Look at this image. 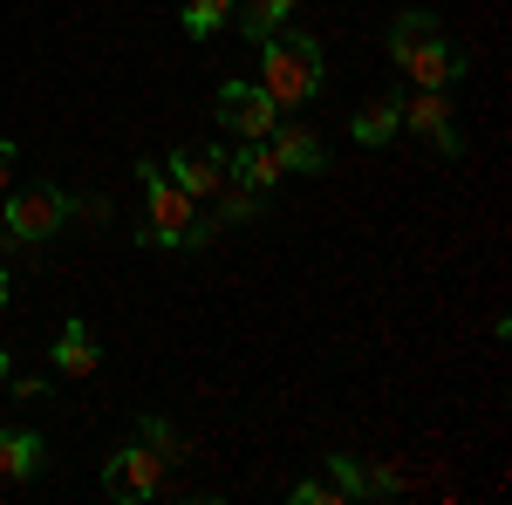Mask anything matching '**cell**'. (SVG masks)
Masks as SVG:
<instances>
[{"label": "cell", "instance_id": "cell-1", "mask_svg": "<svg viewBox=\"0 0 512 505\" xmlns=\"http://www.w3.org/2000/svg\"><path fill=\"white\" fill-rule=\"evenodd\" d=\"M137 185H144V219H151V246H212L219 219H198V198L164 178L158 157H137Z\"/></svg>", "mask_w": 512, "mask_h": 505}, {"label": "cell", "instance_id": "cell-2", "mask_svg": "<svg viewBox=\"0 0 512 505\" xmlns=\"http://www.w3.org/2000/svg\"><path fill=\"white\" fill-rule=\"evenodd\" d=\"M321 41L315 35H287V28H274V35L260 41V89L274 96L280 110H308L321 96Z\"/></svg>", "mask_w": 512, "mask_h": 505}, {"label": "cell", "instance_id": "cell-3", "mask_svg": "<svg viewBox=\"0 0 512 505\" xmlns=\"http://www.w3.org/2000/svg\"><path fill=\"white\" fill-rule=\"evenodd\" d=\"M0 226L14 246H41L69 226V192L62 185H7V205H0Z\"/></svg>", "mask_w": 512, "mask_h": 505}, {"label": "cell", "instance_id": "cell-4", "mask_svg": "<svg viewBox=\"0 0 512 505\" xmlns=\"http://www.w3.org/2000/svg\"><path fill=\"white\" fill-rule=\"evenodd\" d=\"M164 471H171V465H164L158 451L130 437V444H117V451L103 458V492H110V499H123V505H144L164 485Z\"/></svg>", "mask_w": 512, "mask_h": 505}, {"label": "cell", "instance_id": "cell-5", "mask_svg": "<svg viewBox=\"0 0 512 505\" xmlns=\"http://www.w3.org/2000/svg\"><path fill=\"white\" fill-rule=\"evenodd\" d=\"M212 117L239 130V137H267L280 123V103L260 89V82H219V96H212Z\"/></svg>", "mask_w": 512, "mask_h": 505}, {"label": "cell", "instance_id": "cell-6", "mask_svg": "<svg viewBox=\"0 0 512 505\" xmlns=\"http://www.w3.org/2000/svg\"><path fill=\"white\" fill-rule=\"evenodd\" d=\"M403 130L431 137L444 157H465V130L451 117V96H444V89H410V96H403Z\"/></svg>", "mask_w": 512, "mask_h": 505}, {"label": "cell", "instance_id": "cell-7", "mask_svg": "<svg viewBox=\"0 0 512 505\" xmlns=\"http://www.w3.org/2000/svg\"><path fill=\"white\" fill-rule=\"evenodd\" d=\"M396 69L417 82V89H451V82L465 76L472 62H465V48H458L451 35H437V41H424V48H410V55L396 62Z\"/></svg>", "mask_w": 512, "mask_h": 505}, {"label": "cell", "instance_id": "cell-8", "mask_svg": "<svg viewBox=\"0 0 512 505\" xmlns=\"http://www.w3.org/2000/svg\"><path fill=\"white\" fill-rule=\"evenodd\" d=\"M164 178L171 185H185L192 198H212L226 185V151H205V144H178V151L164 157Z\"/></svg>", "mask_w": 512, "mask_h": 505}, {"label": "cell", "instance_id": "cell-9", "mask_svg": "<svg viewBox=\"0 0 512 505\" xmlns=\"http://www.w3.org/2000/svg\"><path fill=\"white\" fill-rule=\"evenodd\" d=\"M226 178H233V185H246V192H274L280 178H287V171H280V157H274V144H267V137H239V151L226 157Z\"/></svg>", "mask_w": 512, "mask_h": 505}, {"label": "cell", "instance_id": "cell-10", "mask_svg": "<svg viewBox=\"0 0 512 505\" xmlns=\"http://www.w3.org/2000/svg\"><path fill=\"white\" fill-rule=\"evenodd\" d=\"M396 130H403V96H396V89L369 96V103L349 117V137L362 144V151H383V144H396Z\"/></svg>", "mask_w": 512, "mask_h": 505}, {"label": "cell", "instance_id": "cell-11", "mask_svg": "<svg viewBox=\"0 0 512 505\" xmlns=\"http://www.w3.org/2000/svg\"><path fill=\"white\" fill-rule=\"evenodd\" d=\"M267 144H274V157H280V171H328V151H321V137L308 130V123H274L267 130Z\"/></svg>", "mask_w": 512, "mask_h": 505}, {"label": "cell", "instance_id": "cell-12", "mask_svg": "<svg viewBox=\"0 0 512 505\" xmlns=\"http://www.w3.org/2000/svg\"><path fill=\"white\" fill-rule=\"evenodd\" d=\"M96 362H103V349H96L89 321L69 314V321H62V335H55V369H62V376H96Z\"/></svg>", "mask_w": 512, "mask_h": 505}, {"label": "cell", "instance_id": "cell-13", "mask_svg": "<svg viewBox=\"0 0 512 505\" xmlns=\"http://www.w3.org/2000/svg\"><path fill=\"white\" fill-rule=\"evenodd\" d=\"M41 458H48V444H41L35 430H0V478L7 485H28L41 471Z\"/></svg>", "mask_w": 512, "mask_h": 505}, {"label": "cell", "instance_id": "cell-14", "mask_svg": "<svg viewBox=\"0 0 512 505\" xmlns=\"http://www.w3.org/2000/svg\"><path fill=\"white\" fill-rule=\"evenodd\" d=\"M437 35H444V21H437V14H417V7H410V14H396V21H390V62H403L410 48H424V41H437Z\"/></svg>", "mask_w": 512, "mask_h": 505}, {"label": "cell", "instance_id": "cell-15", "mask_svg": "<svg viewBox=\"0 0 512 505\" xmlns=\"http://www.w3.org/2000/svg\"><path fill=\"white\" fill-rule=\"evenodd\" d=\"M287 14H294V0H246V7H233V28L246 41H267Z\"/></svg>", "mask_w": 512, "mask_h": 505}, {"label": "cell", "instance_id": "cell-16", "mask_svg": "<svg viewBox=\"0 0 512 505\" xmlns=\"http://www.w3.org/2000/svg\"><path fill=\"white\" fill-rule=\"evenodd\" d=\"M137 444H151L164 465H185L192 458V444H185V430L171 424V417H137Z\"/></svg>", "mask_w": 512, "mask_h": 505}, {"label": "cell", "instance_id": "cell-17", "mask_svg": "<svg viewBox=\"0 0 512 505\" xmlns=\"http://www.w3.org/2000/svg\"><path fill=\"white\" fill-rule=\"evenodd\" d=\"M226 21H233V0H185V7H178V28L192 41H212Z\"/></svg>", "mask_w": 512, "mask_h": 505}, {"label": "cell", "instance_id": "cell-18", "mask_svg": "<svg viewBox=\"0 0 512 505\" xmlns=\"http://www.w3.org/2000/svg\"><path fill=\"white\" fill-rule=\"evenodd\" d=\"M212 198H219V212H212L219 226H246V219H260V212H267V198L246 192V185H233V178H226V185H219Z\"/></svg>", "mask_w": 512, "mask_h": 505}, {"label": "cell", "instance_id": "cell-19", "mask_svg": "<svg viewBox=\"0 0 512 505\" xmlns=\"http://www.w3.org/2000/svg\"><path fill=\"white\" fill-rule=\"evenodd\" d=\"M321 465H328V478H335V492H342V499H369V485H362V465H355L349 451H328V458H321Z\"/></svg>", "mask_w": 512, "mask_h": 505}, {"label": "cell", "instance_id": "cell-20", "mask_svg": "<svg viewBox=\"0 0 512 505\" xmlns=\"http://www.w3.org/2000/svg\"><path fill=\"white\" fill-rule=\"evenodd\" d=\"M362 485H369V499H403L410 492V471L403 465H362Z\"/></svg>", "mask_w": 512, "mask_h": 505}, {"label": "cell", "instance_id": "cell-21", "mask_svg": "<svg viewBox=\"0 0 512 505\" xmlns=\"http://www.w3.org/2000/svg\"><path fill=\"white\" fill-rule=\"evenodd\" d=\"M287 499H294V505H349L342 492H335V478H301Z\"/></svg>", "mask_w": 512, "mask_h": 505}, {"label": "cell", "instance_id": "cell-22", "mask_svg": "<svg viewBox=\"0 0 512 505\" xmlns=\"http://www.w3.org/2000/svg\"><path fill=\"white\" fill-rule=\"evenodd\" d=\"M7 389H14V403H48V383L41 376H7Z\"/></svg>", "mask_w": 512, "mask_h": 505}, {"label": "cell", "instance_id": "cell-23", "mask_svg": "<svg viewBox=\"0 0 512 505\" xmlns=\"http://www.w3.org/2000/svg\"><path fill=\"white\" fill-rule=\"evenodd\" d=\"M14 164H21V151H14V137H0V192L14 185Z\"/></svg>", "mask_w": 512, "mask_h": 505}, {"label": "cell", "instance_id": "cell-24", "mask_svg": "<svg viewBox=\"0 0 512 505\" xmlns=\"http://www.w3.org/2000/svg\"><path fill=\"white\" fill-rule=\"evenodd\" d=\"M7 376H14V355H7V349H0V383H7Z\"/></svg>", "mask_w": 512, "mask_h": 505}, {"label": "cell", "instance_id": "cell-25", "mask_svg": "<svg viewBox=\"0 0 512 505\" xmlns=\"http://www.w3.org/2000/svg\"><path fill=\"white\" fill-rule=\"evenodd\" d=\"M7 294H14V280H7V267H0V308H7Z\"/></svg>", "mask_w": 512, "mask_h": 505}, {"label": "cell", "instance_id": "cell-26", "mask_svg": "<svg viewBox=\"0 0 512 505\" xmlns=\"http://www.w3.org/2000/svg\"><path fill=\"white\" fill-rule=\"evenodd\" d=\"M0 430H7V417H0Z\"/></svg>", "mask_w": 512, "mask_h": 505}]
</instances>
